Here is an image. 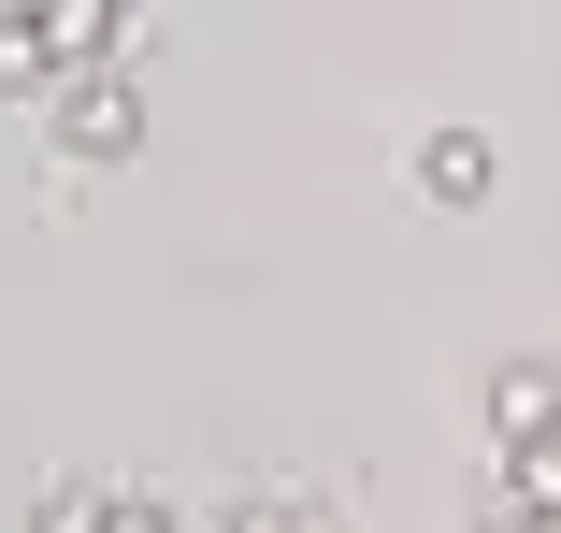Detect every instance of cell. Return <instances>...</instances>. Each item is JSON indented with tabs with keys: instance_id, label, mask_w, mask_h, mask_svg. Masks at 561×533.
<instances>
[{
	"instance_id": "obj_1",
	"label": "cell",
	"mask_w": 561,
	"mask_h": 533,
	"mask_svg": "<svg viewBox=\"0 0 561 533\" xmlns=\"http://www.w3.org/2000/svg\"><path fill=\"white\" fill-rule=\"evenodd\" d=\"M116 30H130L116 0H72V15H0V87H44V101H58V72L101 58Z\"/></svg>"
},
{
	"instance_id": "obj_2",
	"label": "cell",
	"mask_w": 561,
	"mask_h": 533,
	"mask_svg": "<svg viewBox=\"0 0 561 533\" xmlns=\"http://www.w3.org/2000/svg\"><path fill=\"white\" fill-rule=\"evenodd\" d=\"M58 145H72V159H130V145H145V101H130L116 72H101V87H58Z\"/></svg>"
},
{
	"instance_id": "obj_3",
	"label": "cell",
	"mask_w": 561,
	"mask_h": 533,
	"mask_svg": "<svg viewBox=\"0 0 561 533\" xmlns=\"http://www.w3.org/2000/svg\"><path fill=\"white\" fill-rule=\"evenodd\" d=\"M490 433H504V462H518V447H547V433H561V375H533V361H518V375H490Z\"/></svg>"
},
{
	"instance_id": "obj_4",
	"label": "cell",
	"mask_w": 561,
	"mask_h": 533,
	"mask_svg": "<svg viewBox=\"0 0 561 533\" xmlns=\"http://www.w3.org/2000/svg\"><path fill=\"white\" fill-rule=\"evenodd\" d=\"M417 188L432 202H490V131H432L417 145Z\"/></svg>"
},
{
	"instance_id": "obj_5",
	"label": "cell",
	"mask_w": 561,
	"mask_h": 533,
	"mask_svg": "<svg viewBox=\"0 0 561 533\" xmlns=\"http://www.w3.org/2000/svg\"><path fill=\"white\" fill-rule=\"evenodd\" d=\"M216 533H317V519H302V504H231Z\"/></svg>"
},
{
	"instance_id": "obj_6",
	"label": "cell",
	"mask_w": 561,
	"mask_h": 533,
	"mask_svg": "<svg viewBox=\"0 0 561 533\" xmlns=\"http://www.w3.org/2000/svg\"><path fill=\"white\" fill-rule=\"evenodd\" d=\"M476 533H561V504H490Z\"/></svg>"
}]
</instances>
